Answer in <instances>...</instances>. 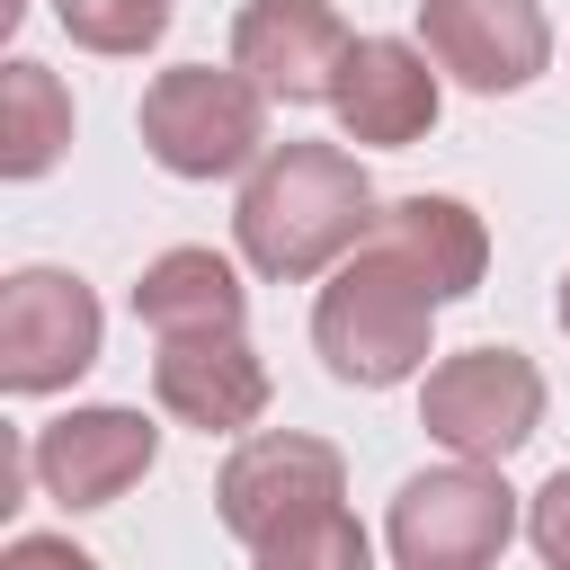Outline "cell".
<instances>
[{
	"label": "cell",
	"mask_w": 570,
	"mask_h": 570,
	"mask_svg": "<svg viewBox=\"0 0 570 570\" xmlns=\"http://www.w3.org/2000/svg\"><path fill=\"white\" fill-rule=\"evenodd\" d=\"M214 499H223V525L267 570H365V534L338 508L347 499V463L321 436H294V428L240 436L223 481H214Z\"/></svg>",
	"instance_id": "obj_1"
},
{
	"label": "cell",
	"mask_w": 570,
	"mask_h": 570,
	"mask_svg": "<svg viewBox=\"0 0 570 570\" xmlns=\"http://www.w3.org/2000/svg\"><path fill=\"white\" fill-rule=\"evenodd\" d=\"M374 214H383V205H374L365 169H356L338 142H276V151H258L232 232H240V258H249L258 276L303 285V276L338 267V258L374 232Z\"/></svg>",
	"instance_id": "obj_2"
},
{
	"label": "cell",
	"mask_w": 570,
	"mask_h": 570,
	"mask_svg": "<svg viewBox=\"0 0 570 570\" xmlns=\"http://www.w3.org/2000/svg\"><path fill=\"white\" fill-rule=\"evenodd\" d=\"M428 321H436V285L365 232L347 249V267L321 285V303H312V347H321V365L338 383L392 392V383H410L428 365Z\"/></svg>",
	"instance_id": "obj_3"
},
{
	"label": "cell",
	"mask_w": 570,
	"mask_h": 570,
	"mask_svg": "<svg viewBox=\"0 0 570 570\" xmlns=\"http://www.w3.org/2000/svg\"><path fill=\"white\" fill-rule=\"evenodd\" d=\"M142 151L169 178H232L267 151V89L240 62H178L142 89Z\"/></svg>",
	"instance_id": "obj_4"
},
{
	"label": "cell",
	"mask_w": 570,
	"mask_h": 570,
	"mask_svg": "<svg viewBox=\"0 0 570 570\" xmlns=\"http://www.w3.org/2000/svg\"><path fill=\"white\" fill-rule=\"evenodd\" d=\"M517 534V490L490 463H445V472H410L392 499V561L401 570H481L499 561Z\"/></svg>",
	"instance_id": "obj_5"
},
{
	"label": "cell",
	"mask_w": 570,
	"mask_h": 570,
	"mask_svg": "<svg viewBox=\"0 0 570 570\" xmlns=\"http://www.w3.org/2000/svg\"><path fill=\"white\" fill-rule=\"evenodd\" d=\"M419 428L436 445L472 454V463H508L543 428V374H534V356H517V347H463V356H445L428 374V392H419Z\"/></svg>",
	"instance_id": "obj_6"
},
{
	"label": "cell",
	"mask_w": 570,
	"mask_h": 570,
	"mask_svg": "<svg viewBox=\"0 0 570 570\" xmlns=\"http://www.w3.org/2000/svg\"><path fill=\"white\" fill-rule=\"evenodd\" d=\"M98 294L62 267H18L0 285V392H62L98 365Z\"/></svg>",
	"instance_id": "obj_7"
},
{
	"label": "cell",
	"mask_w": 570,
	"mask_h": 570,
	"mask_svg": "<svg viewBox=\"0 0 570 570\" xmlns=\"http://www.w3.org/2000/svg\"><path fill=\"white\" fill-rule=\"evenodd\" d=\"M151 454H160V428L142 410H116V401L36 428V481L53 508H116L151 472Z\"/></svg>",
	"instance_id": "obj_8"
},
{
	"label": "cell",
	"mask_w": 570,
	"mask_h": 570,
	"mask_svg": "<svg viewBox=\"0 0 570 570\" xmlns=\"http://www.w3.org/2000/svg\"><path fill=\"white\" fill-rule=\"evenodd\" d=\"M419 36L481 98H508L552 62V27L534 0H419Z\"/></svg>",
	"instance_id": "obj_9"
},
{
	"label": "cell",
	"mask_w": 570,
	"mask_h": 570,
	"mask_svg": "<svg viewBox=\"0 0 570 570\" xmlns=\"http://www.w3.org/2000/svg\"><path fill=\"white\" fill-rule=\"evenodd\" d=\"M347 45H356V36H347V18H338L330 0H249V9L232 18V62H240L267 98H285V107L330 98Z\"/></svg>",
	"instance_id": "obj_10"
},
{
	"label": "cell",
	"mask_w": 570,
	"mask_h": 570,
	"mask_svg": "<svg viewBox=\"0 0 570 570\" xmlns=\"http://www.w3.org/2000/svg\"><path fill=\"white\" fill-rule=\"evenodd\" d=\"M151 392L178 428H205V436H232V428H258L267 410V365L240 330H187V338H160L151 356Z\"/></svg>",
	"instance_id": "obj_11"
},
{
	"label": "cell",
	"mask_w": 570,
	"mask_h": 570,
	"mask_svg": "<svg viewBox=\"0 0 570 570\" xmlns=\"http://www.w3.org/2000/svg\"><path fill=\"white\" fill-rule=\"evenodd\" d=\"M347 142H374V151H410L428 125H436V71L419 45L401 36H356L347 62H338V89H330Z\"/></svg>",
	"instance_id": "obj_12"
},
{
	"label": "cell",
	"mask_w": 570,
	"mask_h": 570,
	"mask_svg": "<svg viewBox=\"0 0 570 570\" xmlns=\"http://www.w3.org/2000/svg\"><path fill=\"white\" fill-rule=\"evenodd\" d=\"M374 240H383L392 258H410V267L436 285V303L481 294L490 232H481V214H472L463 196H401V205H383V214H374Z\"/></svg>",
	"instance_id": "obj_13"
},
{
	"label": "cell",
	"mask_w": 570,
	"mask_h": 570,
	"mask_svg": "<svg viewBox=\"0 0 570 570\" xmlns=\"http://www.w3.org/2000/svg\"><path fill=\"white\" fill-rule=\"evenodd\" d=\"M240 312H249V285H240V267L214 258V249H160V258L142 267V285H134V321H142L151 338L240 330Z\"/></svg>",
	"instance_id": "obj_14"
},
{
	"label": "cell",
	"mask_w": 570,
	"mask_h": 570,
	"mask_svg": "<svg viewBox=\"0 0 570 570\" xmlns=\"http://www.w3.org/2000/svg\"><path fill=\"white\" fill-rule=\"evenodd\" d=\"M71 142V89L45 71V62H9L0 71V169L9 178H45Z\"/></svg>",
	"instance_id": "obj_15"
},
{
	"label": "cell",
	"mask_w": 570,
	"mask_h": 570,
	"mask_svg": "<svg viewBox=\"0 0 570 570\" xmlns=\"http://www.w3.org/2000/svg\"><path fill=\"white\" fill-rule=\"evenodd\" d=\"M53 18H62V36L89 45V53H142V45L169 36L178 0H53Z\"/></svg>",
	"instance_id": "obj_16"
},
{
	"label": "cell",
	"mask_w": 570,
	"mask_h": 570,
	"mask_svg": "<svg viewBox=\"0 0 570 570\" xmlns=\"http://www.w3.org/2000/svg\"><path fill=\"white\" fill-rule=\"evenodd\" d=\"M525 534H534V552H543L552 570H570V472H552V481L534 490V517H525Z\"/></svg>",
	"instance_id": "obj_17"
},
{
	"label": "cell",
	"mask_w": 570,
	"mask_h": 570,
	"mask_svg": "<svg viewBox=\"0 0 570 570\" xmlns=\"http://www.w3.org/2000/svg\"><path fill=\"white\" fill-rule=\"evenodd\" d=\"M561 330H570V276H561Z\"/></svg>",
	"instance_id": "obj_18"
}]
</instances>
